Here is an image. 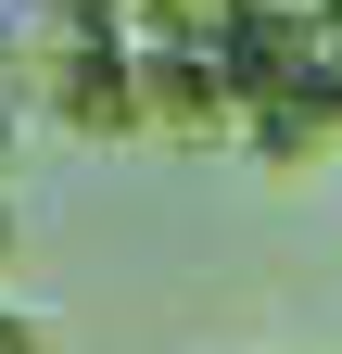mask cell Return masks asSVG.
Masks as SVG:
<instances>
[{
  "label": "cell",
  "instance_id": "7a4b0ae2",
  "mask_svg": "<svg viewBox=\"0 0 342 354\" xmlns=\"http://www.w3.org/2000/svg\"><path fill=\"white\" fill-rule=\"evenodd\" d=\"M140 140H165V152H241V64L140 51Z\"/></svg>",
  "mask_w": 342,
  "mask_h": 354
},
{
  "label": "cell",
  "instance_id": "8992f818",
  "mask_svg": "<svg viewBox=\"0 0 342 354\" xmlns=\"http://www.w3.org/2000/svg\"><path fill=\"white\" fill-rule=\"evenodd\" d=\"M0 266H13V203H0Z\"/></svg>",
  "mask_w": 342,
  "mask_h": 354
},
{
  "label": "cell",
  "instance_id": "3957f363",
  "mask_svg": "<svg viewBox=\"0 0 342 354\" xmlns=\"http://www.w3.org/2000/svg\"><path fill=\"white\" fill-rule=\"evenodd\" d=\"M241 152L267 165V177H305L342 152V88H253L241 102Z\"/></svg>",
  "mask_w": 342,
  "mask_h": 354
},
{
  "label": "cell",
  "instance_id": "277c9868",
  "mask_svg": "<svg viewBox=\"0 0 342 354\" xmlns=\"http://www.w3.org/2000/svg\"><path fill=\"white\" fill-rule=\"evenodd\" d=\"M0 354H51V329H38L26 304H0Z\"/></svg>",
  "mask_w": 342,
  "mask_h": 354
},
{
  "label": "cell",
  "instance_id": "6da1fadb",
  "mask_svg": "<svg viewBox=\"0 0 342 354\" xmlns=\"http://www.w3.org/2000/svg\"><path fill=\"white\" fill-rule=\"evenodd\" d=\"M0 76L26 114L76 140H140V51H127L114 0H0Z\"/></svg>",
  "mask_w": 342,
  "mask_h": 354
},
{
  "label": "cell",
  "instance_id": "5b68a950",
  "mask_svg": "<svg viewBox=\"0 0 342 354\" xmlns=\"http://www.w3.org/2000/svg\"><path fill=\"white\" fill-rule=\"evenodd\" d=\"M13 114H26V102H13V76H0V152H13Z\"/></svg>",
  "mask_w": 342,
  "mask_h": 354
}]
</instances>
